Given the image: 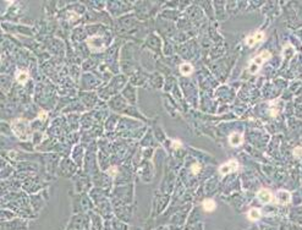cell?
<instances>
[{
  "mask_svg": "<svg viewBox=\"0 0 302 230\" xmlns=\"http://www.w3.org/2000/svg\"><path fill=\"white\" fill-rule=\"evenodd\" d=\"M269 59H270V53L268 52V50H264V52L258 54L257 57L252 60V64H251V66H250V71H251V72H256V71L258 70L259 66L262 65L264 61H267Z\"/></svg>",
  "mask_w": 302,
  "mask_h": 230,
  "instance_id": "6da1fadb",
  "label": "cell"
},
{
  "mask_svg": "<svg viewBox=\"0 0 302 230\" xmlns=\"http://www.w3.org/2000/svg\"><path fill=\"white\" fill-rule=\"evenodd\" d=\"M264 38H265L264 32H256L254 34H251L246 38V44L248 47H253L254 44L263 42Z\"/></svg>",
  "mask_w": 302,
  "mask_h": 230,
  "instance_id": "7a4b0ae2",
  "label": "cell"
},
{
  "mask_svg": "<svg viewBox=\"0 0 302 230\" xmlns=\"http://www.w3.org/2000/svg\"><path fill=\"white\" fill-rule=\"evenodd\" d=\"M237 168H239V163L236 160H229L219 168V173L224 175V174H229V173L237 170Z\"/></svg>",
  "mask_w": 302,
  "mask_h": 230,
  "instance_id": "3957f363",
  "label": "cell"
},
{
  "mask_svg": "<svg viewBox=\"0 0 302 230\" xmlns=\"http://www.w3.org/2000/svg\"><path fill=\"white\" fill-rule=\"evenodd\" d=\"M290 198H291V196H290V193L288 192V191H278V193H276L275 195V200H276V202L278 203H280V204H286V203H289L290 202Z\"/></svg>",
  "mask_w": 302,
  "mask_h": 230,
  "instance_id": "277c9868",
  "label": "cell"
},
{
  "mask_svg": "<svg viewBox=\"0 0 302 230\" xmlns=\"http://www.w3.org/2000/svg\"><path fill=\"white\" fill-rule=\"evenodd\" d=\"M258 198H259V201H262L263 203H269L273 200V195L268 190L262 188V190H259V192H258Z\"/></svg>",
  "mask_w": 302,
  "mask_h": 230,
  "instance_id": "5b68a950",
  "label": "cell"
},
{
  "mask_svg": "<svg viewBox=\"0 0 302 230\" xmlns=\"http://www.w3.org/2000/svg\"><path fill=\"white\" fill-rule=\"evenodd\" d=\"M230 145L234 146V147H237L242 143V141H243V136L241 134H239V132H235V134H232L231 136H230Z\"/></svg>",
  "mask_w": 302,
  "mask_h": 230,
  "instance_id": "8992f818",
  "label": "cell"
},
{
  "mask_svg": "<svg viewBox=\"0 0 302 230\" xmlns=\"http://www.w3.org/2000/svg\"><path fill=\"white\" fill-rule=\"evenodd\" d=\"M16 80H17L18 83L25 85V83H26L27 81L29 80V75H28L27 71H18L17 76H16Z\"/></svg>",
  "mask_w": 302,
  "mask_h": 230,
  "instance_id": "52a82bcc",
  "label": "cell"
},
{
  "mask_svg": "<svg viewBox=\"0 0 302 230\" xmlns=\"http://www.w3.org/2000/svg\"><path fill=\"white\" fill-rule=\"evenodd\" d=\"M192 71H193V68H192L191 64L185 63V64H181V65H180V72H181L182 75L188 76V75L192 74Z\"/></svg>",
  "mask_w": 302,
  "mask_h": 230,
  "instance_id": "ba28073f",
  "label": "cell"
},
{
  "mask_svg": "<svg viewBox=\"0 0 302 230\" xmlns=\"http://www.w3.org/2000/svg\"><path fill=\"white\" fill-rule=\"evenodd\" d=\"M215 202L212 201V200H206L203 202V208H204V211L206 212H212L215 209Z\"/></svg>",
  "mask_w": 302,
  "mask_h": 230,
  "instance_id": "9c48e42d",
  "label": "cell"
},
{
  "mask_svg": "<svg viewBox=\"0 0 302 230\" xmlns=\"http://www.w3.org/2000/svg\"><path fill=\"white\" fill-rule=\"evenodd\" d=\"M248 218L251 219V220H258V219L260 218V212H259V209H257V208L251 209V211L248 212Z\"/></svg>",
  "mask_w": 302,
  "mask_h": 230,
  "instance_id": "30bf717a",
  "label": "cell"
},
{
  "mask_svg": "<svg viewBox=\"0 0 302 230\" xmlns=\"http://www.w3.org/2000/svg\"><path fill=\"white\" fill-rule=\"evenodd\" d=\"M294 153H295V156L302 157V147H296L294 149Z\"/></svg>",
  "mask_w": 302,
  "mask_h": 230,
  "instance_id": "8fae6325",
  "label": "cell"
},
{
  "mask_svg": "<svg viewBox=\"0 0 302 230\" xmlns=\"http://www.w3.org/2000/svg\"><path fill=\"white\" fill-rule=\"evenodd\" d=\"M199 169H201V167H199V164H194V165L192 167V171H193L194 174H197V173L199 171Z\"/></svg>",
  "mask_w": 302,
  "mask_h": 230,
  "instance_id": "7c38bea8",
  "label": "cell"
},
{
  "mask_svg": "<svg viewBox=\"0 0 302 230\" xmlns=\"http://www.w3.org/2000/svg\"><path fill=\"white\" fill-rule=\"evenodd\" d=\"M45 117H47L45 111H40V113H39V119H40V120H45Z\"/></svg>",
  "mask_w": 302,
  "mask_h": 230,
  "instance_id": "4fadbf2b",
  "label": "cell"
},
{
  "mask_svg": "<svg viewBox=\"0 0 302 230\" xmlns=\"http://www.w3.org/2000/svg\"><path fill=\"white\" fill-rule=\"evenodd\" d=\"M172 143H174V145H172V147H174V148H179V147L181 146V143H180V141H174Z\"/></svg>",
  "mask_w": 302,
  "mask_h": 230,
  "instance_id": "5bb4252c",
  "label": "cell"
}]
</instances>
